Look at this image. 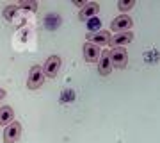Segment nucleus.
<instances>
[{
	"mask_svg": "<svg viewBox=\"0 0 160 143\" xmlns=\"http://www.w3.org/2000/svg\"><path fill=\"white\" fill-rule=\"evenodd\" d=\"M109 57H110V64L112 68H125L128 64V52L125 47H114L109 50Z\"/></svg>",
	"mask_w": 160,
	"mask_h": 143,
	"instance_id": "1",
	"label": "nucleus"
},
{
	"mask_svg": "<svg viewBox=\"0 0 160 143\" xmlns=\"http://www.w3.org/2000/svg\"><path fill=\"white\" fill-rule=\"evenodd\" d=\"M45 82V74H43V68H41L39 64H34V66H30L29 70V75H27V88L29 90H38L41 88Z\"/></svg>",
	"mask_w": 160,
	"mask_h": 143,
	"instance_id": "2",
	"label": "nucleus"
},
{
	"mask_svg": "<svg viewBox=\"0 0 160 143\" xmlns=\"http://www.w3.org/2000/svg\"><path fill=\"white\" fill-rule=\"evenodd\" d=\"M61 66H62V59H61V56H57V54H52V56L45 61V66H41V68H43L45 77L53 79V77H57Z\"/></svg>",
	"mask_w": 160,
	"mask_h": 143,
	"instance_id": "3",
	"label": "nucleus"
},
{
	"mask_svg": "<svg viewBox=\"0 0 160 143\" xmlns=\"http://www.w3.org/2000/svg\"><path fill=\"white\" fill-rule=\"evenodd\" d=\"M133 27V20H132L130 14H118V16L110 22V30L112 32H126V30H132Z\"/></svg>",
	"mask_w": 160,
	"mask_h": 143,
	"instance_id": "4",
	"label": "nucleus"
},
{
	"mask_svg": "<svg viewBox=\"0 0 160 143\" xmlns=\"http://www.w3.org/2000/svg\"><path fill=\"white\" fill-rule=\"evenodd\" d=\"M22 136V124L18 120L11 122L4 127V143H16Z\"/></svg>",
	"mask_w": 160,
	"mask_h": 143,
	"instance_id": "5",
	"label": "nucleus"
},
{
	"mask_svg": "<svg viewBox=\"0 0 160 143\" xmlns=\"http://www.w3.org/2000/svg\"><path fill=\"white\" fill-rule=\"evenodd\" d=\"M109 40H110V30H107V29H100V30H94V32L86 34L87 43H92V45H96V47L109 45Z\"/></svg>",
	"mask_w": 160,
	"mask_h": 143,
	"instance_id": "6",
	"label": "nucleus"
},
{
	"mask_svg": "<svg viewBox=\"0 0 160 143\" xmlns=\"http://www.w3.org/2000/svg\"><path fill=\"white\" fill-rule=\"evenodd\" d=\"M133 40V30H126V32H116V34H110L109 40V47H125L128 43H132Z\"/></svg>",
	"mask_w": 160,
	"mask_h": 143,
	"instance_id": "7",
	"label": "nucleus"
},
{
	"mask_svg": "<svg viewBox=\"0 0 160 143\" xmlns=\"http://www.w3.org/2000/svg\"><path fill=\"white\" fill-rule=\"evenodd\" d=\"M98 72H100V75H103V77H107V75L112 72V64H110V57H109V50H102L100 52V57H98Z\"/></svg>",
	"mask_w": 160,
	"mask_h": 143,
	"instance_id": "8",
	"label": "nucleus"
},
{
	"mask_svg": "<svg viewBox=\"0 0 160 143\" xmlns=\"http://www.w3.org/2000/svg\"><path fill=\"white\" fill-rule=\"evenodd\" d=\"M100 47L92 45V43H84V47H82V54H84V59H86L87 63H96L98 57H100Z\"/></svg>",
	"mask_w": 160,
	"mask_h": 143,
	"instance_id": "9",
	"label": "nucleus"
},
{
	"mask_svg": "<svg viewBox=\"0 0 160 143\" xmlns=\"http://www.w3.org/2000/svg\"><path fill=\"white\" fill-rule=\"evenodd\" d=\"M98 13H100V4H98V2H87L86 6L78 11V18L82 20V22H86V20H89V18L96 16Z\"/></svg>",
	"mask_w": 160,
	"mask_h": 143,
	"instance_id": "10",
	"label": "nucleus"
},
{
	"mask_svg": "<svg viewBox=\"0 0 160 143\" xmlns=\"http://www.w3.org/2000/svg\"><path fill=\"white\" fill-rule=\"evenodd\" d=\"M16 120V114H14V109L11 106H2L0 107V125L6 127L7 124Z\"/></svg>",
	"mask_w": 160,
	"mask_h": 143,
	"instance_id": "11",
	"label": "nucleus"
},
{
	"mask_svg": "<svg viewBox=\"0 0 160 143\" xmlns=\"http://www.w3.org/2000/svg\"><path fill=\"white\" fill-rule=\"evenodd\" d=\"M20 7L16 6V4H9V6L4 7V11H2V14H4V18H6L7 22H12L14 20V16H16V13Z\"/></svg>",
	"mask_w": 160,
	"mask_h": 143,
	"instance_id": "12",
	"label": "nucleus"
},
{
	"mask_svg": "<svg viewBox=\"0 0 160 143\" xmlns=\"http://www.w3.org/2000/svg\"><path fill=\"white\" fill-rule=\"evenodd\" d=\"M133 6H135V0H119V2H118V9H119L123 14H125L126 11H130Z\"/></svg>",
	"mask_w": 160,
	"mask_h": 143,
	"instance_id": "13",
	"label": "nucleus"
},
{
	"mask_svg": "<svg viewBox=\"0 0 160 143\" xmlns=\"http://www.w3.org/2000/svg\"><path fill=\"white\" fill-rule=\"evenodd\" d=\"M18 7H23V9H30V11H36L38 9V2L36 0H22Z\"/></svg>",
	"mask_w": 160,
	"mask_h": 143,
	"instance_id": "14",
	"label": "nucleus"
},
{
	"mask_svg": "<svg viewBox=\"0 0 160 143\" xmlns=\"http://www.w3.org/2000/svg\"><path fill=\"white\" fill-rule=\"evenodd\" d=\"M73 4H75V6H78L80 9H82V7H84V6H86V4H87V0H75Z\"/></svg>",
	"mask_w": 160,
	"mask_h": 143,
	"instance_id": "15",
	"label": "nucleus"
},
{
	"mask_svg": "<svg viewBox=\"0 0 160 143\" xmlns=\"http://www.w3.org/2000/svg\"><path fill=\"white\" fill-rule=\"evenodd\" d=\"M4 98H6V90H4V88H0V102H2Z\"/></svg>",
	"mask_w": 160,
	"mask_h": 143,
	"instance_id": "16",
	"label": "nucleus"
}]
</instances>
